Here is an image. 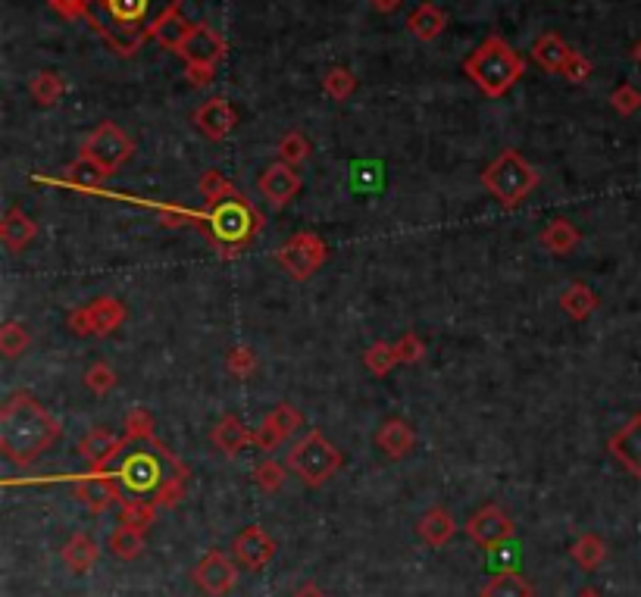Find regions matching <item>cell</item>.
<instances>
[{"label":"cell","instance_id":"6da1fadb","mask_svg":"<svg viewBox=\"0 0 641 597\" xmlns=\"http://www.w3.org/2000/svg\"><path fill=\"white\" fill-rule=\"evenodd\" d=\"M63 438L60 419L47 410L38 397L16 391L0 407V454L13 466L38 463Z\"/></svg>","mask_w":641,"mask_h":597},{"label":"cell","instance_id":"7a4b0ae2","mask_svg":"<svg viewBox=\"0 0 641 597\" xmlns=\"http://www.w3.org/2000/svg\"><path fill=\"white\" fill-rule=\"evenodd\" d=\"M172 7H182V0H88L85 22L119 57H132Z\"/></svg>","mask_w":641,"mask_h":597},{"label":"cell","instance_id":"3957f363","mask_svg":"<svg viewBox=\"0 0 641 597\" xmlns=\"http://www.w3.org/2000/svg\"><path fill=\"white\" fill-rule=\"evenodd\" d=\"M463 72L470 82L491 101L504 97L516 82L526 76V60L501 35H488L476 51L463 60Z\"/></svg>","mask_w":641,"mask_h":597},{"label":"cell","instance_id":"277c9868","mask_svg":"<svg viewBox=\"0 0 641 597\" xmlns=\"http://www.w3.org/2000/svg\"><path fill=\"white\" fill-rule=\"evenodd\" d=\"M263 226H266L263 213L251 201H244L241 194L232 197V201L207 207V213H204L207 238L219 251V257H226V260H235L244 247H251L260 238Z\"/></svg>","mask_w":641,"mask_h":597},{"label":"cell","instance_id":"5b68a950","mask_svg":"<svg viewBox=\"0 0 641 597\" xmlns=\"http://www.w3.org/2000/svg\"><path fill=\"white\" fill-rule=\"evenodd\" d=\"M541 176L532 163L520 157V151H501L482 169V185L495 201L507 210L520 207L526 197L538 188Z\"/></svg>","mask_w":641,"mask_h":597},{"label":"cell","instance_id":"8992f818","mask_svg":"<svg viewBox=\"0 0 641 597\" xmlns=\"http://www.w3.org/2000/svg\"><path fill=\"white\" fill-rule=\"evenodd\" d=\"M176 472H188V466L169 451L166 444L160 441H151V447H144V451H132L126 460H122L116 479L122 482V488H129L135 494H157V488L169 479L176 476ZM191 476V472H188Z\"/></svg>","mask_w":641,"mask_h":597},{"label":"cell","instance_id":"52a82bcc","mask_svg":"<svg viewBox=\"0 0 641 597\" xmlns=\"http://www.w3.org/2000/svg\"><path fill=\"white\" fill-rule=\"evenodd\" d=\"M288 469L298 476L307 488H323L332 476H338L341 466H344V454L338 447L319 432L310 429L298 444L288 451Z\"/></svg>","mask_w":641,"mask_h":597},{"label":"cell","instance_id":"ba28073f","mask_svg":"<svg viewBox=\"0 0 641 597\" xmlns=\"http://www.w3.org/2000/svg\"><path fill=\"white\" fill-rule=\"evenodd\" d=\"M132 154H135V141L122 132L116 122H101V126H94L82 138V147H79V157L97 163L107 176H113V172L126 166L132 160Z\"/></svg>","mask_w":641,"mask_h":597},{"label":"cell","instance_id":"9c48e42d","mask_svg":"<svg viewBox=\"0 0 641 597\" xmlns=\"http://www.w3.org/2000/svg\"><path fill=\"white\" fill-rule=\"evenodd\" d=\"M326 260H329V244L319 238L316 232L291 235L288 241H282V247L276 251V263L288 272L294 282L313 279L316 272L326 266Z\"/></svg>","mask_w":641,"mask_h":597},{"label":"cell","instance_id":"30bf717a","mask_svg":"<svg viewBox=\"0 0 641 597\" xmlns=\"http://www.w3.org/2000/svg\"><path fill=\"white\" fill-rule=\"evenodd\" d=\"M126 316H129L126 304L104 294V297H94L91 304L72 310L66 316V326L72 335H79V338H107L122 326V322H126Z\"/></svg>","mask_w":641,"mask_h":597},{"label":"cell","instance_id":"8fae6325","mask_svg":"<svg viewBox=\"0 0 641 597\" xmlns=\"http://www.w3.org/2000/svg\"><path fill=\"white\" fill-rule=\"evenodd\" d=\"M466 538H470L482 551H498L501 544H507L516 532L513 519L507 510H501L498 504H485L482 510H476L463 526Z\"/></svg>","mask_w":641,"mask_h":597},{"label":"cell","instance_id":"7c38bea8","mask_svg":"<svg viewBox=\"0 0 641 597\" xmlns=\"http://www.w3.org/2000/svg\"><path fill=\"white\" fill-rule=\"evenodd\" d=\"M238 563L235 557L223 554V551H207L191 569V582L201 588L207 597H229L238 585Z\"/></svg>","mask_w":641,"mask_h":597},{"label":"cell","instance_id":"4fadbf2b","mask_svg":"<svg viewBox=\"0 0 641 597\" xmlns=\"http://www.w3.org/2000/svg\"><path fill=\"white\" fill-rule=\"evenodd\" d=\"M301 426H304V413L298 407H291L288 401H282V404H276V410H269L263 416V422L254 432V447L263 454H273Z\"/></svg>","mask_w":641,"mask_h":597},{"label":"cell","instance_id":"5bb4252c","mask_svg":"<svg viewBox=\"0 0 641 597\" xmlns=\"http://www.w3.org/2000/svg\"><path fill=\"white\" fill-rule=\"evenodd\" d=\"M72 491H76V501L94 513H110L113 507L122 504V482L116 476H104V472H88V476H79L72 482Z\"/></svg>","mask_w":641,"mask_h":597},{"label":"cell","instance_id":"9a60e30c","mask_svg":"<svg viewBox=\"0 0 641 597\" xmlns=\"http://www.w3.org/2000/svg\"><path fill=\"white\" fill-rule=\"evenodd\" d=\"M279 551V544L276 538L269 535L263 526H244L235 541H232V557L241 569H248V572H260L269 566V560L276 557Z\"/></svg>","mask_w":641,"mask_h":597},{"label":"cell","instance_id":"2e32d148","mask_svg":"<svg viewBox=\"0 0 641 597\" xmlns=\"http://www.w3.org/2000/svg\"><path fill=\"white\" fill-rule=\"evenodd\" d=\"M226 54H229L226 38L219 35L216 29H210L207 22H201V26L191 29L188 41L182 44V51H179L185 66H213V69L226 60Z\"/></svg>","mask_w":641,"mask_h":597},{"label":"cell","instance_id":"e0dca14e","mask_svg":"<svg viewBox=\"0 0 641 597\" xmlns=\"http://www.w3.org/2000/svg\"><path fill=\"white\" fill-rule=\"evenodd\" d=\"M257 188H260V194L266 197L269 204H273L276 210H282V207H288V204L294 201V197L301 194L304 179H301V172L294 169V166L276 160L273 166H266V169L260 172Z\"/></svg>","mask_w":641,"mask_h":597},{"label":"cell","instance_id":"ac0fdd59","mask_svg":"<svg viewBox=\"0 0 641 597\" xmlns=\"http://www.w3.org/2000/svg\"><path fill=\"white\" fill-rule=\"evenodd\" d=\"M607 451L629 476L641 479V413L629 416L626 426H620L607 438Z\"/></svg>","mask_w":641,"mask_h":597},{"label":"cell","instance_id":"d6986e66","mask_svg":"<svg viewBox=\"0 0 641 597\" xmlns=\"http://www.w3.org/2000/svg\"><path fill=\"white\" fill-rule=\"evenodd\" d=\"M126 444H129L126 432L116 435L113 429L97 426V429H91V432L79 441V454L88 460L91 472H104V469L110 466V460H116L122 451H126Z\"/></svg>","mask_w":641,"mask_h":597},{"label":"cell","instance_id":"ffe728a7","mask_svg":"<svg viewBox=\"0 0 641 597\" xmlns=\"http://www.w3.org/2000/svg\"><path fill=\"white\" fill-rule=\"evenodd\" d=\"M194 126L204 138L223 141L238 126V110L226 101V97H210L207 104H201L194 110Z\"/></svg>","mask_w":641,"mask_h":597},{"label":"cell","instance_id":"44dd1931","mask_svg":"<svg viewBox=\"0 0 641 597\" xmlns=\"http://www.w3.org/2000/svg\"><path fill=\"white\" fill-rule=\"evenodd\" d=\"M210 444L216 447L223 457H238L244 447L254 444V432L244 426V419L238 413H226L223 419L216 422L210 432Z\"/></svg>","mask_w":641,"mask_h":597},{"label":"cell","instance_id":"7402d4cb","mask_svg":"<svg viewBox=\"0 0 641 597\" xmlns=\"http://www.w3.org/2000/svg\"><path fill=\"white\" fill-rule=\"evenodd\" d=\"M376 447L388 460H401L416 447V429L410 426L407 419L391 416V419L382 422L379 432H376Z\"/></svg>","mask_w":641,"mask_h":597},{"label":"cell","instance_id":"603a6c76","mask_svg":"<svg viewBox=\"0 0 641 597\" xmlns=\"http://www.w3.org/2000/svg\"><path fill=\"white\" fill-rule=\"evenodd\" d=\"M35 238H38L35 219L22 207H10L4 213V219H0V241H4L7 251L10 254H22Z\"/></svg>","mask_w":641,"mask_h":597},{"label":"cell","instance_id":"cb8c5ba5","mask_svg":"<svg viewBox=\"0 0 641 597\" xmlns=\"http://www.w3.org/2000/svg\"><path fill=\"white\" fill-rule=\"evenodd\" d=\"M416 535L423 538L429 547H435V551H441V547H448L451 538L457 535V519L445 507H429L416 522Z\"/></svg>","mask_w":641,"mask_h":597},{"label":"cell","instance_id":"d4e9b609","mask_svg":"<svg viewBox=\"0 0 641 597\" xmlns=\"http://www.w3.org/2000/svg\"><path fill=\"white\" fill-rule=\"evenodd\" d=\"M191 29H194V22H188V19L179 13V7H172V10H166V13L154 22L151 38L163 47V51L179 54L182 44H185L188 35H191Z\"/></svg>","mask_w":641,"mask_h":597},{"label":"cell","instance_id":"484cf974","mask_svg":"<svg viewBox=\"0 0 641 597\" xmlns=\"http://www.w3.org/2000/svg\"><path fill=\"white\" fill-rule=\"evenodd\" d=\"M579 241H582V232L573 226L570 219H551V222H545V229L538 232V244L545 247L548 254H554V257H566V254H573L576 247H579Z\"/></svg>","mask_w":641,"mask_h":597},{"label":"cell","instance_id":"4316f807","mask_svg":"<svg viewBox=\"0 0 641 597\" xmlns=\"http://www.w3.org/2000/svg\"><path fill=\"white\" fill-rule=\"evenodd\" d=\"M576 51L570 44H566L557 32H545V35H538L535 44H532V60L545 69V72H563L566 63H570Z\"/></svg>","mask_w":641,"mask_h":597},{"label":"cell","instance_id":"83f0119b","mask_svg":"<svg viewBox=\"0 0 641 597\" xmlns=\"http://www.w3.org/2000/svg\"><path fill=\"white\" fill-rule=\"evenodd\" d=\"M63 563L69 572H76V576H85V572H91V566L97 563V557H101V544H97L91 535L85 532H76L66 544H63V551H60Z\"/></svg>","mask_w":641,"mask_h":597},{"label":"cell","instance_id":"f1b7e54d","mask_svg":"<svg viewBox=\"0 0 641 597\" xmlns=\"http://www.w3.org/2000/svg\"><path fill=\"white\" fill-rule=\"evenodd\" d=\"M407 29H410V35L419 38V41H435L441 32L448 29V16H445V10H441L438 4L426 0V4H419V7L407 16Z\"/></svg>","mask_w":641,"mask_h":597},{"label":"cell","instance_id":"f546056e","mask_svg":"<svg viewBox=\"0 0 641 597\" xmlns=\"http://www.w3.org/2000/svg\"><path fill=\"white\" fill-rule=\"evenodd\" d=\"M598 307H601V297L591 291L585 282H570L560 294V310L570 319H576V322H585Z\"/></svg>","mask_w":641,"mask_h":597},{"label":"cell","instance_id":"4dcf8cb0","mask_svg":"<svg viewBox=\"0 0 641 597\" xmlns=\"http://www.w3.org/2000/svg\"><path fill=\"white\" fill-rule=\"evenodd\" d=\"M479 597H535L532 582L516 569H501L495 572L479 591Z\"/></svg>","mask_w":641,"mask_h":597},{"label":"cell","instance_id":"1f68e13d","mask_svg":"<svg viewBox=\"0 0 641 597\" xmlns=\"http://www.w3.org/2000/svg\"><path fill=\"white\" fill-rule=\"evenodd\" d=\"M107 179H110L107 172L97 163L85 160V157H79L76 163H69L66 172H63V182L69 188H76V191H101Z\"/></svg>","mask_w":641,"mask_h":597},{"label":"cell","instance_id":"d6a6232c","mask_svg":"<svg viewBox=\"0 0 641 597\" xmlns=\"http://www.w3.org/2000/svg\"><path fill=\"white\" fill-rule=\"evenodd\" d=\"M570 557L585 572H595L607 560V541L601 535H595V532H588V535L576 538V544L570 547Z\"/></svg>","mask_w":641,"mask_h":597},{"label":"cell","instance_id":"836d02e7","mask_svg":"<svg viewBox=\"0 0 641 597\" xmlns=\"http://www.w3.org/2000/svg\"><path fill=\"white\" fill-rule=\"evenodd\" d=\"M157 504L154 501H122L116 507V519L119 526H129V529H138V532H147L157 522Z\"/></svg>","mask_w":641,"mask_h":597},{"label":"cell","instance_id":"e575fe53","mask_svg":"<svg viewBox=\"0 0 641 597\" xmlns=\"http://www.w3.org/2000/svg\"><path fill=\"white\" fill-rule=\"evenodd\" d=\"M29 94H32V101L41 107H57L66 94V82H63L60 72H38V76L29 82Z\"/></svg>","mask_w":641,"mask_h":597},{"label":"cell","instance_id":"d590c367","mask_svg":"<svg viewBox=\"0 0 641 597\" xmlns=\"http://www.w3.org/2000/svg\"><path fill=\"white\" fill-rule=\"evenodd\" d=\"M197 188H201V197H204L207 207H216V204H223V201H232V197L241 194L219 169H207L204 176H201V182H197Z\"/></svg>","mask_w":641,"mask_h":597},{"label":"cell","instance_id":"8d00e7d4","mask_svg":"<svg viewBox=\"0 0 641 597\" xmlns=\"http://www.w3.org/2000/svg\"><path fill=\"white\" fill-rule=\"evenodd\" d=\"M107 547H110V554H113L116 560H138L141 551H144V532L129 529V526H116V529L110 532Z\"/></svg>","mask_w":641,"mask_h":597},{"label":"cell","instance_id":"74e56055","mask_svg":"<svg viewBox=\"0 0 641 597\" xmlns=\"http://www.w3.org/2000/svg\"><path fill=\"white\" fill-rule=\"evenodd\" d=\"M122 432H126V438L132 441V444H151V441H157V435H154V413L147 410V407H132L129 413H126V419H122Z\"/></svg>","mask_w":641,"mask_h":597},{"label":"cell","instance_id":"f35d334b","mask_svg":"<svg viewBox=\"0 0 641 597\" xmlns=\"http://www.w3.org/2000/svg\"><path fill=\"white\" fill-rule=\"evenodd\" d=\"M276 157H279V163H288L294 169H301L310 160V141H307V135H301L298 129L285 132L279 138V144H276Z\"/></svg>","mask_w":641,"mask_h":597},{"label":"cell","instance_id":"ab89813d","mask_svg":"<svg viewBox=\"0 0 641 597\" xmlns=\"http://www.w3.org/2000/svg\"><path fill=\"white\" fill-rule=\"evenodd\" d=\"M254 485L263 491V494H276L282 491L285 479H288V463H279L276 457H266L254 466Z\"/></svg>","mask_w":641,"mask_h":597},{"label":"cell","instance_id":"60d3db41","mask_svg":"<svg viewBox=\"0 0 641 597\" xmlns=\"http://www.w3.org/2000/svg\"><path fill=\"white\" fill-rule=\"evenodd\" d=\"M29 347H32V335L19 319H10L7 326L0 329V351H4V357L16 360V357L26 354Z\"/></svg>","mask_w":641,"mask_h":597},{"label":"cell","instance_id":"b9f144b4","mask_svg":"<svg viewBox=\"0 0 641 597\" xmlns=\"http://www.w3.org/2000/svg\"><path fill=\"white\" fill-rule=\"evenodd\" d=\"M363 366L373 372V376H388V372L398 366V354H394V344L388 341H376L363 351Z\"/></svg>","mask_w":641,"mask_h":597},{"label":"cell","instance_id":"7bdbcfd3","mask_svg":"<svg viewBox=\"0 0 641 597\" xmlns=\"http://www.w3.org/2000/svg\"><path fill=\"white\" fill-rule=\"evenodd\" d=\"M323 91L332 97V101H348V97L357 91V79H354V72L351 69H344V66H332L326 76H323Z\"/></svg>","mask_w":641,"mask_h":597},{"label":"cell","instance_id":"ee69618b","mask_svg":"<svg viewBox=\"0 0 641 597\" xmlns=\"http://www.w3.org/2000/svg\"><path fill=\"white\" fill-rule=\"evenodd\" d=\"M185 491H188V472H176V476H169L157 494L151 497V501L160 507V510H172V507H179L185 501Z\"/></svg>","mask_w":641,"mask_h":597},{"label":"cell","instance_id":"f6af8a7d","mask_svg":"<svg viewBox=\"0 0 641 597\" xmlns=\"http://www.w3.org/2000/svg\"><path fill=\"white\" fill-rule=\"evenodd\" d=\"M119 385V376H116V369L110 366V363H91L88 366V372H85V388L91 391V394H97V397H104V394H110L113 388Z\"/></svg>","mask_w":641,"mask_h":597},{"label":"cell","instance_id":"bcb514c9","mask_svg":"<svg viewBox=\"0 0 641 597\" xmlns=\"http://www.w3.org/2000/svg\"><path fill=\"white\" fill-rule=\"evenodd\" d=\"M394 354H398V363L404 366H413L426 357V341L419 338L416 332H404L398 341H394Z\"/></svg>","mask_w":641,"mask_h":597},{"label":"cell","instance_id":"7dc6e473","mask_svg":"<svg viewBox=\"0 0 641 597\" xmlns=\"http://www.w3.org/2000/svg\"><path fill=\"white\" fill-rule=\"evenodd\" d=\"M226 369L235 379H251L257 372V357H254L251 347H232V351L226 354Z\"/></svg>","mask_w":641,"mask_h":597},{"label":"cell","instance_id":"c3c4849f","mask_svg":"<svg viewBox=\"0 0 641 597\" xmlns=\"http://www.w3.org/2000/svg\"><path fill=\"white\" fill-rule=\"evenodd\" d=\"M610 107L620 113V116H635L641 110V91L635 85H620V88H613L610 94Z\"/></svg>","mask_w":641,"mask_h":597},{"label":"cell","instance_id":"681fc988","mask_svg":"<svg viewBox=\"0 0 641 597\" xmlns=\"http://www.w3.org/2000/svg\"><path fill=\"white\" fill-rule=\"evenodd\" d=\"M157 216H160V226L166 229H182V226H191V222H201L204 226V213L197 210H185V207H157Z\"/></svg>","mask_w":641,"mask_h":597},{"label":"cell","instance_id":"f907efd6","mask_svg":"<svg viewBox=\"0 0 641 597\" xmlns=\"http://www.w3.org/2000/svg\"><path fill=\"white\" fill-rule=\"evenodd\" d=\"M560 76L566 79V82H573V85H582V82H588V76H591V60L585 57V54H573L570 57V63H566V69L560 72Z\"/></svg>","mask_w":641,"mask_h":597},{"label":"cell","instance_id":"816d5d0a","mask_svg":"<svg viewBox=\"0 0 641 597\" xmlns=\"http://www.w3.org/2000/svg\"><path fill=\"white\" fill-rule=\"evenodd\" d=\"M63 19H85L88 10V0H47Z\"/></svg>","mask_w":641,"mask_h":597},{"label":"cell","instance_id":"f5cc1de1","mask_svg":"<svg viewBox=\"0 0 641 597\" xmlns=\"http://www.w3.org/2000/svg\"><path fill=\"white\" fill-rule=\"evenodd\" d=\"M185 76H188V85H194V88H210L216 79V69L213 66H185Z\"/></svg>","mask_w":641,"mask_h":597},{"label":"cell","instance_id":"db71d44e","mask_svg":"<svg viewBox=\"0 0 641 597\" xmlns=\"http://www.w3.org/2000/svg\"><path fill=\"white\" fill-rule=\"evenodd\" d=\"M291 597H329V594H326L323 588H319V585H313V582H307V585H301L298 591H294Z\"/></svg>","mask_w":641,"mask_h":597},{"label":"cell","instance_id":"11a10c76","mask_svg":"<svg viewBox=\"0 0 641 597\" xmlns=\"http://www.w3.org/2000/svg\"><path fill=\"white\" fill-rule=\"evenodd\" d=\"M369 7H373L376 13H394L401 7V0H369Z\"/></svg>","mask_w":641,"mask_h":597},{"label":"cell","instance_id":"9f6ffc18","mask_svg":"<svg viewBox=\"0 0 641 597\" xmlns=\"http://www.w3.org/2000/svg\"><path fill=\"white\" fill-rule=\"evenodd\" d=\"M576 597H601V591H595V588H582Z\"/></svg>","mask_w":641,"mask_h":597},{"label":"cell","instance_id":"6f0895ef","mask_svg":"<svg viewBox=\"0 0 641 597\" xmlns=\"http://www.w3.org/2000/svg\"><path fill=\"white\" fill-rule=\"evenodd\" d=\"M632 60H635V63L641 66V41H638V44L632 47Z\"/></svg>","mask_w":641,"mask_h":597}]
</instances>
